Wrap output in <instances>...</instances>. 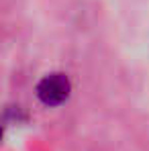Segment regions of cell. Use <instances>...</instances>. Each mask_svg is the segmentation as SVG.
I'll return each instance as SVG.
<instances>
[{"label": "cell", "instance_id": "obj_1", "mask_svg": "<svg viewBox=\"0 0 149 151\" xmlns=\"http://www.w3.org/2000/svg\"><path fill=\"white\" fill-rule=\"evenodd\" d=\"M72 84L66 74H49L37 86V96L45 106H59L70 98Z\"/></svg>", "mask_w": 149, "mask_h": 151}]
</instances>
